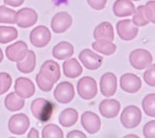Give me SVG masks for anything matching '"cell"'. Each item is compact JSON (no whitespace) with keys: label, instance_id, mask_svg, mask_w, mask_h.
I'll return each instance as SVG.
<instances>
[{"label":"cell","instance_id":"cell-1","mask_svg":"<svg viewBox=\"0 0 155 138\" xmlns=\"http://www.w3.org/2000/svg\"><path fill=\"white\" fill-rule=\"evenodd\" d=\"M30 109L36 119L42 123H46L52 117L54 104L44 98H37L32 102Z\"/></svg>","mask_w":155,"mask_h":138},{"label":"cell","instance_id":"cell-2","mask_svg":"<svg viewBox=\"0 0 155 138\" xmlns=\"http://www.w3.org/2000/svg\"><path fill=\"white\" fill-rule=\"evenodd\" d=\"M142 120V113L137 106L131 105L127 106L122 111L120 121L124 127L134 129L140 123Z\"/></svg>","mask_w":155,"mask_h":138},{"label":"cell","instance_id":"cell-3","mask_svg":"<svg viewBox=\"0 0 155 138\" xmlns=\"http://www.w3.org/2000/svg\"><path fill=\"white\" fill-rule=\"evenodd\" d=\"M77 90L81 99L85 100L94 99L98 92L96 81L92 77H83L78 81Z\"/></svg>","mask_w":155,"mask_h":138},{"label":"cell","instance_id":"cell-4","mask_svg":"<svg viewBox=\"0 0 155 138\" xmlns=\"http://www.w3.org/2000/svg\"><path fill=\"white\" fill-rule=\"evenodd\" d=\"M129 60L133 67L137 70H143L151 65L153 57L147 50L138 48L131 52Z\"/></svg>","mask_w":155,"mask_h":138},{"label":"cell","instance_id":"cell-5","mask_svg":"<svg viewBox=\"0 0 155 138\" xmlns=\"http://www.w3.org/2000/svg\"><path fill=\"white\" fill-rule=\"evenodd\" d=\"M30 126V119L24 113H18L12 116L8 123L9 132L15 135L24 134Z\"/></svg>","mask_w":155,"mask_h":138},{"label":"cell","instance_id":"cell-6","mask_svg":"<svg viewBox=\"0 0 155 138\" xmlns=\"http://www.w3.org/2000/svg\"><path fill=\"white\" fill-rule=\"evenodd\" d=\"M51 39V31L45 26H38L30 32V43L36 48H41L47 46L49 44Z\"/></svg>","mask_w":155,"mask_h":138},{"label":"cell","instance_id":"cell-7","mask_svg":"<svg viewBox=\"0 0 155 138\" xmlns=\"http://www.w3.org/2000/svg\"><path fill=\"white\" fill-rule=\"evenodd\" d=\"M54 97L58 103L68 104L72 101L74 97V89L68 81H62L58 84L54 91Z\"/></svg>","mask_w":155,"mask_h":138},{"label":"cell","instance_id":"cell-8","mask_svg":"<svg viewBox=\"0 0 155 138\" xmlns=\"http://www.w3.org/2000/svg\"><path fill=\"white\" fill-rule=\"evenodd\" d=\"M116 30L120 39L129 41L135 39L138 34V27H137L132 20H122L116 24Z\"/></svg>","mask_w":155,"mask_h":138},{"label":"cell","instance_id":"cell-9","mask_svg":"<svg viewBox=\"0 0 155 138\" xmlns=\"http://www.w3.org/2000/svg\"><path fill=\"white\" fill-rule=\"evenodd\" d=\"M73 19L68 12H58L51 20V27L52 30L56 34H62L68 30L72 25Z\"/></svg>","mask_w":155,"mask_h":138},{"label":"cell","instance_id":"cell-10","mask_svg":"<svg viewBox=\"0 0 155 138\" xmlns=\"http://www.w3.org/2000/svg\"><path fill=\"white\" fill-rule=\"evenodd\" d=\"M78 58L85 68L88 70H97L101 67L103 61V58L97 54L92 50L84 49L78 55Z\"/></svg>","mask_w":155,"mask_h":138},{"label":"cell","instance_id":"cell-11","mask_svg":"<svg viewBox=\"0 0 155 138\" xmlns=\"http://www.w3.org/2000/svg\"><path fill=\"white\" fill-rule=\"evenodd\" d=\"M28 51L27 44L23 41H19L6 48L5 55L10 61L18 62L26 57Z\"/></svg>","mask_w":155,"mask_h":138},{"label":"cell","instance_id":"cell-12","mask_svg":"<svg viewBox=\"0 0 155 138\" xmlns=\"http://www.w3.org/2000/svg\"><path fill=\"white\" fill-rule=\"evenodd\" d=\"M38 15L34 9L23 8L16 12V24L21 28L33 27L37 22Z\"/></svg>","mask_w":155,"mask_h":138},{"label":"cell","instance_id":"cell-13","mask_svg":"<svg viewBox=\"0 0 155 138\" xmlns=\"http://www.w3.org/2000/svg\"><path fill=\"white\" fill-rule=\"evenodd\" d=\"M120 88L127 93H136L142 86L141 79L136 74L132 73H126L120 77Z\"/></svg>","mask_w":155,"mask_h":138},{"label":"cell","instance_id":"cell-14","mask_svg":"<svg viewBox=\"0 0 155 138\" xmlns=\"http://www.w3.org/2000/svg\"><path fill=\"white\" fill-rule=\"evenodd\" d=\"M15 92L19 97L29 99L35 94V85L30 79L25 77H19L15 81Z\"/></svg>","mask_w":155,"mask_h":138},{"label":"cell","instance_id":"cell-15","mask_svg":"<svg viewBox=\"0 0 155 138\" xmlns=\"http://www.w3.org/2000/svg\"><path fill=\"white\" fill-rule=\"evenodd\" d=\"M40 74L48 81L56 83L61 78L60 65L53 60H48L41 65Z\"/></svg>","mask_w":155,"mask_h":138},{"label":"cell","instance_id":"cell-16","mask_svg":"<svg viewBox=\"0 0 155 138\" xmlns=\"http://www.w3.org/2000/svg\"><path fill=\"white\" fill-rule=\"evenodd\" d=\"M117 89V78L112 72H106L100 78V90L102 96L111 97L114 96Z\"/></svg>","mask_w":155,"mask_h":138},{"label":"cell","instance_id":"cell-17","mask_svg":"<svg viewBox=\"0 0 155 138\" xmlns=\"http://www.w3.org/2000/svg\"><path fill=\"white\" fill-rule=\"evenodd\" d=\"M81 123L83 128L90 134H95V133H98L100 130V118L93 112H85L81 115Z\"/></svg>","mask_w":155,"mask_h":138},{"label":"cell","instance_id":"cell-18","mask_svg":"<svg viewBox=\"0 0 155 138\" xmlns=\"http://www.w3.org/2000/svg\"><path fill=\"white\" fill-rule=\"evenodd\" d=\"M99 111L104 118H115L120 111V102L113 99H104L99 104Z\"/></svg>","mask_w":155,"mask_h":138},{"label":"cell","instance_id":"cell-19","mask_svg":"<svg viewBox=\"0 0 155 138\" xmlns=\"http://www.w3.org/2000/svg\"><path fill=\"white\" fill-rule=\"evenodd\" d=\"M94 38L96 41H109L114 40V30L109 22H102L95 28L93 33Z\"/></svg>","mask_w":155,"mask_h":138},{"label":"cell","instance_id":"cell-20","mask_svg":"<svg viewBox=\"0 0 155 138\" xmlns=\"http://www.w3.org/2000/svg\"><path fill=\"white\" fill-rule=\"evenodd\" d=\"M113 10L117 17H127L134 14L136 7L131 0H116L113 4Z\"/></svg>","mask_w":155,"mask_h":138},{"label":"cell","instance_id":"cell-21","mask_svg":"<svg viewBox=\"0 0 155 138\" xmlns=\"http://www.w3.org/2000/svg\"><path fill=\"white\" fill-rule=\"evenodd\" d=\"M74 54V47L71 43L61 41L54 47L52 55L58 60H66Z\"/></svg>","mask_w":155,"mask_h":138},{"label":"cell","instance_id":"cell-22","mask_svg":"<svg viewBox=\"0 0 155 138\" xmlns=\"http://www.w3.org/2000/svg\"><path fill=\"white\" fill-rule=\"evenodd\" d=\"M63 71L64 75L68 78H76L81 75L83 69L77 59L71 58L64 62Z\"/></svg>","mask_w":155,"mask_h":138},{"label":"cell","instance_id":"cell-23","mask_svg":"<svg viewBox=\"0 0 155 138\" xmlns=\"http://www.w3.org/2000/svg\"><path fill=\"white\" fill-rule=\"evenodd\" d=\"M36 54L33 51H28L26 57L16 64L17 69L23 74H29L34 71L36 67Z\"/></svg>","mask_w":155,"mask_h":138},{"label":"cell","instance_id":"cell-24","mask_svg":"<svg viewBox=\"0 0 155 138\" xmlns=\"http://www.w3.org/2000/svg\"><path fill=\"white\" fill-rule=\"evenodd\" d=\"M78 119V113L75 109L67 108L59 115L58 121L64 127H70L76 123Z\"/></svg>","mask_w":155,"mask_h":138},{"label":"cell","instance_id":"cell-25","mask_svg":"<svg viewBox=\"0 0 155 138\" xmlns=\"http://www.w3.org/2000/svg\"><path fill=\"white\" fill-rule=\"evenodd\" d=\"M5 108L10 112H16L21 110L25 106V100L19 97L16 92H12L6 96L4 101Z\"/></svg>","mask_w":155,"mask_h":138},{"label":"cell","instance_id":"cell-26","mask_svg":"<svg viewBox=\"0 0 155 138\" xmlns=\"http://www.w3.org/2000/svg\"><path fill=\"white\" fill-rule=\"evenodd\" d=\"M18 37V31L13 27L0 26V44H8Z\"/></svg>","mask_w":155,"mask_h":138},{"label":"cell","instance_id":"cell-27","mask_svg":"<svg viewBox=\"0 0 155 138\" xmlns=\"http://www.w3.org/2000/svg\"><path fill=\"white\" fill-rule=\"evenodd\" d=\"M92 48L99 53L109 56L116 52V45L109 41H95L92 44Z\"/></svg>","mask_w":155,"mask_h":138},{"label":"cell","instance_id":"cell-28","mask_svg":"<svg viewBox=\"0 0 155 138\" xmlns=\"http://www.w3.org/2000/svg\"><path fill=\"white\" fill-rule=\"evenodd\" d=\"M0 23H16V12L5 5H0Z\"/></svg>","mask_w":155,"mask_h":138},{"label":"cell","instance_id":"cell-29","mask_svg":"<svg viewBox=\"0 0 155 138\" xmlns=\"http://www.w3.org/2000/svg\"><path fill=\"white\" fill-rule=\"evenodd\" d=\"M142 107L146 115L155 117V93L148 94L142 101Z\"/></svg>","mask_w":155,"mask_h":138},{"label":"cell","instance_id":"cell-30","mask_svg":"<svg viewBox=\"0 0 155 138\" xmlns=\"http://www.w3.org/2000/svg\"><path fill=\"white\" fill-rule=\"evenodd\" d=\"M43 138H63L64 133L62 130L55 124L49 123L43 128Z\"/></svg>","mask_w":155,"mask_h":138},{"label":"cell","instance_id":"cell-31","mask_svg":"<svg viewBox=\"0 0 155 138\" xmlns=\"http://www.w3.org/2000/svg\"><path fill=\"white\" fill-rule=\"evenodd\" d=\"M132 21L137 27H144L150 23L145 16L144 5H140L136 9L135 12L133 14Z\"/></svg>","mask_w":155,"mask_h":138},{"label":"cell","instance_id":"cell-32","mask_svg":"<svg viewBox=\"0 0 155 138\" xmlns=\"http://www.w3.org/2000/svg\"><path fill=\"white\" fill-rule=\"evenodd\" d=\"M12 85V78L6 72H0V96L7 92Z\"/></svg>","mask_w":155,"mask_h":138},{"label":"cell","instance_id":"cell-33","mask_svg":"<svg viewBox=\"0 0 155 138\" xmlns=\"http://www.w3.org/2000/svg\"><path fill=\"white\" fill-rule=\"evenodd\" d=\"M36 82H37V86L39 87V89L42 90L43 92H46L52 90L54 84L53 82H51V81H48L45 78H44L40 73H38L37 74V76H36Z\"/></svg>","mask_w":155,"mask_h":138},{"label":"cell","instance_id":"cell-34","mask_svg":"<svg viewBox=\"0 0 155 138\" xmlns=\"http://www.w3.org/2000/svg\"><path fill=\"white\" fill-rule=\"evenodd\" d=\"M143 80L149 86L155 87V64L148 67L143 73Z\"/></svg>","mask_w":155,"mask_h":138},{"label":"cell","instance_id":"cell-35","mask_svg":"<svg viewBox=\"0 0 155 138\" xmlns=\"http://www.w3.org/2000/svg\"><path fill=\"white\" fill-rule=\"evenodd\" d=\"M144 12L149 22L155 24V0L147 2L144 5Z\"/></svg>","mask_w":155,"mask_h":138},{"label":"cell","instance_id":"cell-36","mask_svg":"<svg viewBox=\"0 0 155 138\" xmlns=\"http://www.w3.org/2000/svg\"><path fill=\"white\" fill-rule=\"evenodd\" d=\"M143 133L146 138H155V120L149 121L145 124Z\"/></svg>","mask_w":155,"mask_h":138},{"label":"cell","instance_id":"cell-37","mask_svg":"<svg viewBox=\"0 0 155 138\" xmlns=\"http://www.w3.org/2000/svg\"><path fill=\"white\" fill-rule=\"evenodd\" d=\"M107 0H87L88 5L95 10H102L105 8Z\"/></svg>","mask_w":155,"mask_h":138},{"label":"cell","instance_id":"cell-38","mask_svg":"<svg viewBox=\"0 0 155 138\" xmlns=\"http://www.w3.org/2000/svg\"><path fill=\"white\" fill-rule=\"evenodd\" d=\"M86 135L80 130H73L68 133L67 138H86Z\"/></svg>","mask_w":155,"mask_h":138},{"label":"cell","instance_id":"cell-39","mask_svg":"<svg viewBox=\"0 0 155 138\" xmlns=\"http://www.w3.org/2000/svg\"><path fill=\"white\" fill-rule=\"evenodd\" d=\"M25 0H4L5 5H10L12 7H19L22 5Z\"/></svg>","mask_w":155,"mask_h":138},{"label":"cell","instance_id":"cell-40","mask_svg":"<svg viewBox=\"0 0 155 138\" xmlns=\"http://www.w3.org/2000/svg\"><path fill=\"white\" fill-rule=\"evenodd\" d=\"M27 137L28 138H38L40 137V134H39V132L36 128L33 127L30 129V132H29L28 135H27Z\"/></svg>","mask_w":155,"mask_h":138},{"label":"cell","instance_id":"cell-41","mask_svg":"<svg viewBox=\"0 0 155 138\" xmlns=\"http://www.w3.org/2000/svg\"><path fill=\"white\" fill-rule=\"evenodd\" d=\"M3 58H4V55H3V53H2V49L0 48V63L3 61Z\"/></svg>","mask_w":155,"mask_h":138},{"label":"cell","instance_id":"cell-42","mask_svg":"<svg viewBox=\"0 0 155 138\" xmlns=\"http://www.w3.org/2000/svg\"><path fill=\"white\" fill-rule=\"evenodd\" d=\"M124 137L125 138H127V137H137V138L138 136H136V135H134V134H130V135H127V136H124Z\"/></svg>","mask_w":155,"mask_h":138},{"label":"cell","instance_id":"cell-43","mask_svg":"<svg viewBox=\"0 0 155 138\" xmlns=\"http://www.w3.org/2000/svg\"><path fill=\"white\" fill-rule=\"evenodd\" d=\"M133 1H140V0H133Z\"/></svg>","mask_w":155,"mask_h":138}]
</instances>
